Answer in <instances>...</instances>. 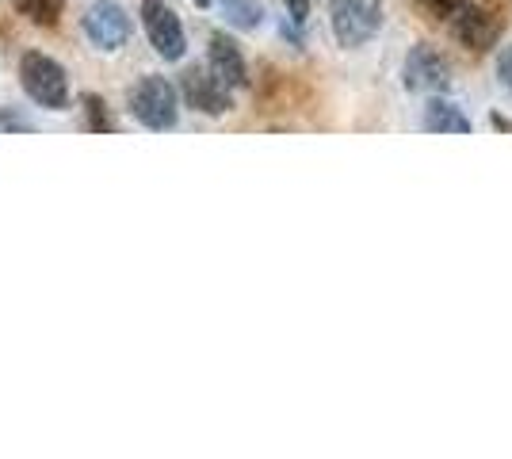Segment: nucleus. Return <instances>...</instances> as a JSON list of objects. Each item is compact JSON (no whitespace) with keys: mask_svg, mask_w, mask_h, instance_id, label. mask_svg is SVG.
Returning <instances> with one entry per match:
<instances>
[{"mask_svg":"<svg viewBox=\"0 0 512 459\" xmlns=\"http://www.w3.org/2000/svg\"><path fill=\"white\" fill-rule=\"evenodd\" d=\"M180 96H184V104L195 108L199 115H226V111H234V88L226 85L211 66H192L180 73Z\"/></svg>","mask_w":512,"mask_h":459,"instance_id":"4","label":"nucleus"},{"mask_svg":"<svg viewBox=\"0 0 512 459\" xmlns=\"http://www.w3.org/2000/svg\"><path fill=\"white\" fill-rule=\"evenodd\" d=\"M81 111H85V127L96 134H115L119 131V123H115V115L107 111V100L104 96H96V92H85L81 96Z\"/></svg>","mask_w":512,"mask_h":459,"instance_id":"11","label":"nucleus"},{"mask_svg":"<svg viewBox=\"0 0 512 459\" xmlns=\"http://www.w3.org/2000/svg\"><path fill=\"white\" fill-rule=\"evenodd\" d=\"M493 127H497V131H512V123L509 119H501V115H493Z\"/></svg>","mask_w":512,"mask_h":459,"instance_id":"18","label":"nucleus"},{"mask_svg":"<svg viewBox=\"0 0 512 459\" xmlns=\"http://www.w3.org/2000/svg\"><path fill=\"white\" fill-rule=\"evenodd\" d=\"M425 131L428 134H470V119L459 108L444 100H432L425 108Z\"/></svg>","mask_w":512,"mask_h":459,"instance_id":"10","label":"nucleus"},{"mask_svg":"<svg viewBox=\"0 0 512 459\" xmlns=\"http://www.w3.org/2000/svg\"><path fill=\"white\" fill-rule=\"evenodd\" d=\"M20 16L35 27H58L62 23V0H20Z\"/></svg>","mask_w":512,"mask_h":459,"instance_id":"13","label":"nucleus"},{"mask_svg":"<svg viewBox=\"0 0 512 459\" xmlns=\"http://www.w3.org/2000/svg\"><path fill=\"white\" fill-rule=\"evenodd\" d=\"M81 27H85V39L96 50H119V46H127L130 31H134V23H130V16L115 4V0H92L85 12V20H81Z\"/></svg>","mask_w":512,"mask_h":459,"instance_id":"6","label":"nucleus"},{"mask_svg":"<svg viewBox=\"0 0 512 459\" xmlns=\"http://www.w3.org/2000/svg\"><path fill=\"white\" fill-rule=\"evenodd\" d=\"M451 31H455V39L467 46V50H490L497 39H501V20L493 16L490 8H482V4H467L463 0V8L451 16Z\"/></svg>","mask_w":512,"mask_h":459,"instance_id":"8","label":"nucleus"},{"mask_svg":"<svg viewBox=\"0 0 512 459\" xmlns=\"http://www.w3.org/2000/svg\"><path fill=\"white\" fill-rule=\"evenodd\" d=\"M222 12H226V20L234 23L237 31H256L260 20H264L260 0H222Z\"/></svg>","mask_w":512,"mask_h":459,"instance_id":"12","label":"nucleus"},{"mask_svg":"<svg viewBox=\"0 0 512 459\" xmlns=\"http://www.w3.org/2000/svg\"><path fill=\"white\" fill-rule=\"evenodd\" d=\"M497 69H501V81H505V88L512 92V46H505V50H501V58H497Z\"/></svg>","mask_w":512,"mask_h":459,"instance_id":"16","label":"nucleus"},{"mask_svg":"<svg viewBox=\"0 0 512 459\" xmlns=\"http://www.w3.org/2000/svg\"><path fill=\"white\" fill-rule=\"evenodd\" d=\"M432 16H440V20H451L459 8H463V0H421Z\"/></svg>","mask_w":512,"mask_h":459,"instance_id":"14","label":"nucleus"},{"mask_svg":"<svg viewBox=\"0 0 512 459\" xmlns=\"http://www.w3.org/2000/svg\"><path fill=\"white\" fill-rule=\"evenodd\" d=\"M142 16V27H146V39L150 46L165 58V62H180L184 50H188V35H184V23L172 12L165 0H142L138 8Z\"/></svg>","mask_w":512,"mask_h":459,"instance_id":"5","label":"nucleus"},{"mask_svg":"<svg viewBox=\"0 0 512 459\" xmlns=\"http://www.w3.org/2000/svg\"><path fill=\"white\" fill-rule=\"evenodd\" d=\"M180 88L169 77L146 73L138 85L130 88V115L146 127V131H172L180 123Z\"/></svg>","mask_w":512,"mask_h":459,"instance_id":"1","label":"nucleus"},{"mask_svg":"<svg viewBox=\"0 0 512 459\" xmlns=\"http://www.w3.org/2000/svg\"><path fill=\"white\" fill-rule=\"evenodd\" d=\"M283 4H287V12H291V20L302 23V20H306V16H310V4H314V0H283Z\"/></svg>","mask_w":512,"mask_h":459,"instance_id":"17","label":"nucleus"},{"mask_svg":"<svg viewBox=\"0 0 512 459\" xmlns=\"http://www.w3.org/2000/svg\"><path fill=\"white\" fill-rule=\"evenodd\" d=\"M0 131H31V123L12 115V111H0Z\"/></svg>","mask_w":512,"mask_h":459,"instance_id":"15","label":"nucleus"},{"mask_svg":"<svg viewBox=\"0 0 512 459\" xmlns=\"http://www.w3.org/2000/svg\"><path fill=\"white\" fill-rule=\"evenodd\" d=\"M192 4H199V8H211L214 0H192Z\"/></svg>","mask_w":512,"mask_h":459,"instance_id":"19","label":"nucleus"},{"mask_svg":"<svg viewBox=\"0 0 512 459\" xmlns=\"http://www.w3.org/2000/svg\"><path fill=\"white\" fill-rule=\"evenodd\" d=\"M329 23L337 43L356 50V46L371 43L383 27V0H333L329 4Z\"/></svg>","mask_w":512,"mask_h":459,"instance_id":"3","label":"nucleus"},{"mask_svg":"<svg viewBox=\"0 0 512 459\" xmlns=\"http://www.w3.org/2000/svg\"><path fill=\"white\" fill-rule=\"evenodd\" d=\"M207 66L226 81L230 88H245L249 85V66H245V54L241 46L226 35V31H214L211 35V50H207Z\"/></svg>","mask_w":512,"mask_h":459,"instance_id":"9","label":"nucleus"},{"mask_svg":"<svg viewBox=\"0 0 512 459\" xmlns=\"http://www.w3.org/2000/svg\"><path fill=\"white\" fill-rule=\"evenodd\" d=\"M402 77H406L409 92H444L451 85V66L444 62V54L436 46L417 43L406 54Z\"/></svg>","mask_w":512,"mask_h":459,"instance_id":"7","label":"nucleus"},{"mask_svg":"<svg viewBox=\"0 0 512 459\" xmlns=\"http://www.w3.org/2000/svg\"><path fill=\"white\" fill-rule=\"evenodd\" d=\"M20 88L46 111L69 108V77L62 62H54L43 50H27L20 58Z\"/></svg>","mask_w":512,"mask_h":459,"instance_id":"2","label":"nucleus"}]
</instances>
